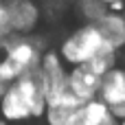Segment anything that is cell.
Wrapping results in <instances>:
<instances>
[{"label":"cell","mask_w":125,"mask_h":125,"mask_svg":"<svg viewBox=\"0 0 125 125\" xmlns=\"http://www.w3.org/2000/svg\"><path fill=\"white\" fill-rule=\"evenodd\" d=\"M101 79H103V77H99L94 70H90V68L83 64V66L68 68L66 83H68V90H70L81 103H88V101H94V99L99 97Z\"/></svg>","instance_id":"52a82bcc"},{"label":"cell","mask_w":125,"mask_h":125,"mask_svg":"<svg viewBox=\"0 0 125 125\" xmlns=\"http://www.w3.org/2000/svg\"><path fill=\"white\" fill-rule=\"evenodd\" d=\"M13 35H33L42 22V7L35 0H4Z\"/></svg>","instance_id":"277c9868"},{"label":"cell","mask_w":125,"mask_h":125,"mask_svg":"<svg viewBox=\"0 0 125 125\" xmlns=\"http://www.w3.org/2000/svg\"><path fill=\"white\" fill-rule=\"evenodd\" d=\"M94 26H97V31H99V35H101V40H103V44L108 48H112L116 53L125 48V18H123V13L108 11L101 20L94 22Z\"/></svg>","instance_id":"9c48e42d"},{"label":"cell","mask_w":125,"mask_h":125,"mask_svg":"<svg viewBox=\"0 0 125 125\" xmlns=\"http://www.w3.org/2000/svg\"><path fill=\"white\" fill-rule=\"evenodd\" d=\"M81 105H83V103H81L70 90H64V92H59V94L46 97V112H44V119H46L48 125H70Z\"/></svg>","instance_id":"ba28073f"},{"label":"cell","mask_w":125,"mask_h":125,"mask_svg":"<svg viewBox=\"0 0 125 125\" xmlns=\"http://www.w3.org/2000/svg\"><path fill=\"white\" fill-rule=\"evenodd\" d=\"M99 2H103L108 7V11H112V13H123L125 11V0H99Z\"/></svg>","instance_id":"9a60e30c"},{"label":"cell","mask_w":125,"mask_h":125,"mask_svg":"<svg viewBox=\"0 0 125 125\" xmlns=\"http://www.w3.org/2000/svg\"><path fill=\"white\" fill-rule=\"evenodd\" d=\"M75 4H77L79 13L88 20L86 24H94L97 20H101L108 13V7L103 2H99V0H75Z\"/></svg>","instance_id":"7c38bea8"},{"label":"cell","mask_w":125,"mask_h":125,"mask_svg":"<svg viewBox=\"0 0 125 125\" xmlns=\"http://www.w3.org/2000/svg\"><path fill=\"white\" fill-rule=\"evenodd\" d=\"M110 114H112L110 108L105 103H101L99 99H94V101H88L79 108V112L75 114L70 125H101Z\"/></svg>","instance_id":"30bf717a"},{"label":"cell","mask_w":125,"mask_h":125,"mask_svg":"<svg viewBox=\"0 0 125 125\" xmlns=\"http://www.w3.org/2000/svg\"><path fill=\"white\" fill-rule=\"evenodd\" d=\"M2 44H4V40H0V59H2Z\"/></svg>","instance_id":"e0dca14e"},{"label":"cell","mask_w":125,"mask_h":125,"mask_svg":"<svg viewBox=\"0 0 125 125\" xmlns=\"http://www.w3.org/2000/svg\"><path fill=\"white\" fill-rule=\"evenodd\" d=\"M0 125H9V123H7V121H2V119H0Z\"/></svg>","instance_id":"ac0fdd59"},{"label":"cell","mask_w":125,"mask_h":125,"mask_svg":"<svg viewBox=\"0 0 125 125\" xmlns=\"http://www.w3.org/2000/svg\"><path fill=\"white\" fill-rule=\"evenodd\" d=\"M123 68H125V53H123Z\"/></svg>","instance_id":"d6986e66"},{"label":"cell","mask_w":125,"mask_h":125,"mask_svg":"<svg viewBox=\"0 0 125 125\" xmlns=\"http://www.w3.org/2000/svg\"><path fill=\"white\" fill-rule=\"evenodd\" d=\"M2 4H4V0H0V7H2Z\"/></svg>","instance_id":"ffe728a7"},{"label":"cell","mask_w":125,"mask_h":125,"mask_svg":"<svg viewBox=\"0 0 125 125\" xmlns=\"http://www.w3.org/2000/svg\"><path fill=\"white\" fill-rule=\"evenodd\" d=\"M9 35H13V33H11V24H9L7 9H4V4H2V7H0V40H7Z\"/></svg>","instance_id":"5bb4252c"},{"label":"cell","mask_w":125,"mask_h":125,"mask_svg":"<svg viewBox=\"0 0 125 125\" xmlns=\"http://www.w3.org/2000/svg\"><path fill=\"white\" fill-rule=\"evenodd\" d=\"M103 40L97 31L94 24H83L79 29H75L73 33H68L64 37V42L59 44L57 53L62 57V62L70 68L75 66H83L88 64L101 48H103Z\"/></svg>","instance_id":"7a4b0ae2"},{"label":"cell","mask_w":125,"mask_h":125,"mask_svg":"<svg viewBox=\"0 0 125 125\" xmlns=\"http://www.w3.org/2000/svg\"><path fill=\"white\" fill-rule=\"evenodd\" d=\"M101 125H121V121H119V119H114V116L110 114V116H108V119H105Z\"/></svg>","instance_id":"2e32d148"},{"label":"cell","mask_w":125,"mask_h":125,"mask_svg":"<svg viewBox=\"0 0 125 125\" xmlns=\"http://www.w3.org/2000/svg\"><path fill=\"white\" fill-rule=\"evenodd\" d=\"M44 40L35 35H9L2 44V59L15 70V75L31 73L40 68L44 55Z\"/></svg>","instance_id":"3957f363"},{"label":"cell","mask_w":125,"mask_h":125,"mask_svg":"<svg viewBox=\"0 0 125 125\" xmlns=\"http://www.w3.org/2000/svg\"><path fill=\"white\" fill-rule=\"evenodd\" d=\"M121 125H125V119H123V121H121Z\"/></svg>","instance_id":"44dd1931"},{"label":"cell","mask_w":125,"mask_h":125,"mask_svg":"<svg viewBox=\"0 0 125 125\" xmlns=\"http://www.w3.org/2000/svg\"><path fill=\"white\" fill-rule=\"evenodd\" d=\"M57 2H66V0H57Z\"/></svg>","instance_id":"7402d4cb"},{"label":"cell","mask_w":125,"mask_h":125,"mask_svg":"<svg viewBox=\"0 0 125 125\" xmlns=\"http://www.w3.org/2000/svg\"><path fill=\"white\" fill-rule=\"evenodd\" d=\"M40 75H42V81H44L46 97H53V94H59L64 90H68V83H66L68 68L62 62L57 51H53V48L44 51L42 62H40Z\"/></svg>","instance_id":"8992f818"},{"label":"cell","mask_w":125,"mask_h":125,"mask_svg":"<svg viewBox=\"0 0 125 125\" xmlns=\"http://www.w3.org/2000/svg\"><path fill=\"white\" fill-rule=\"evenodd\" d=\"M18 79V75H15V70L4 62V59H0V99L4 97V92L9 90V86L13 83Z\"/></svg>","instance_id":"4fadbf2b"},{"label":"cell","mask_w":125,"mask_h":125,"mask_svg":"<svg viewBox=\"0 0 125 125\" xmlns=\"http://www.w3.org/2000/svg\"><path fill=\"white\" fill-rule=\"evenodd\" d=\"M97 99L110 108L114 119H119V121L125 119V68L123 66H116L108 75H103Z\"/></svg>","instance_id":"5b68a950"},{"label":"cell","mask_w":125,"mask_h":125,"mask_svg":"<svg viewBox=\"0 0 125 125\" xmlns=\"http://www.w3.org/2000/svg\"><path fill=\"white\" fill-rule=\"evenodd\" d=\"M46 112V90L40 68L20 75L0 99V114L7 123L40 119Z\"/></svg>","instance_id":"6da1fadb"},{"label":"cell","mask_w":125,"mask_h":125,"mask_svg":"<svg viewBox=\"0 0 125 125\" xmlns=\"http://www.w3.org/2000/svg\"><path fill=\"white\" fill-rule=\"evenodd\" d=\"M90 70H94L99 77H103V75H108L112 68H116L119 66V53L116 51H112V48H108V46H103L88 64H86Z\"/></svg>","instance_id":"8fae6325"}]
</instances>
